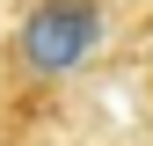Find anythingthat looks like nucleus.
<instances>
[{"label":"nucleus","mask_w":153,"mask_h":146,"mask_svg":"<svg viewBox=\"0 0 153 146\" xmlns=\"http://www.w3.org/2000/svg\"><path fill=\"white\" fill-rule=\"evenodd\" d=\"M117 0H22L7 44H0V80L7 88H59L73 80L109 36Z\"/></svg>","instance_id":"f257e3e1"},{"label":"nucleus","mask_w":153,"mask_h":146,"mask_svg":"<svg viewBox=\"0 0 153 146\" xmlns=\"http://www.w3.org/2000/svg\"><path fill=\"white\" fill-rule=\"evenodd\" d=\"M146 66H153V22H146Z\"/></svg>","instance_id":"f03ea898"}]
</instances>
